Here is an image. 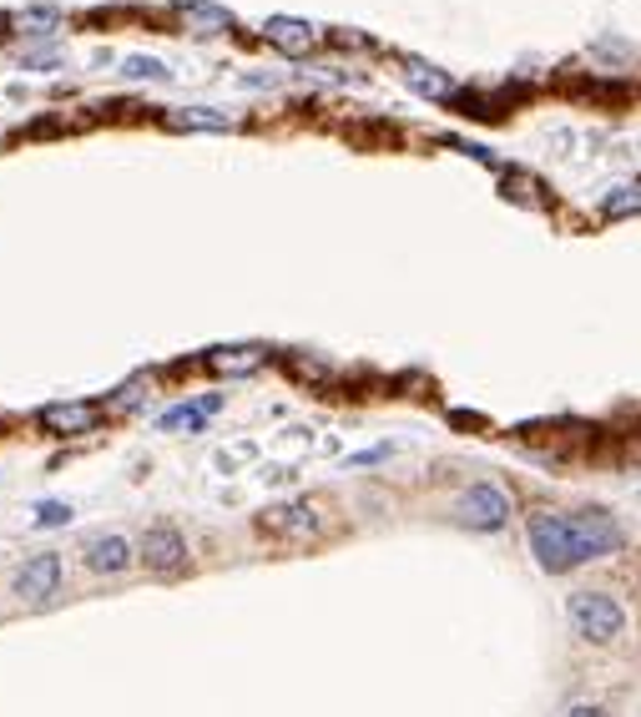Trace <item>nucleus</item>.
I'll return each mask as SVG.
<instances>
[{
	"label": "nucleus",
	"mask_w": 641,
	"mask_h": 717,
	"mask_svg": "<svg viewBox=\"0 0 641 717\" xmlns=\"http://www.w3.org/2000/svg\"><path fill=\"white\" fill-rule=\"evenodd\" d=\"M627 546V531L611 511L586 505V511H541L531 515V556L546 576H566L576 566H591L601 556H617Z\"/></svg>",
	"instance_id": "nucleus-1"
},
{
	"label": "nucleus",
	"mask_w": 641,
	"mask_h": 717,
	"mask_svg": "<svg viewBox=\"0 0 641 717\" xmlns=\"http://www.w3.org/2000/svg\"><path fill=\"white\" fill-rule=\"evenodd\" d=\"M566 617L581 632V642H591V646H617L627 636V607L611 591H576L566 601Z\"/></svg>",
	"instance_id": "nucleus-2"
},
{
	"label": "nucleus",
	"mask_w": 641,
	"mask_h": 717,
	"mask_svg": "<svg viewBox=\"0 0 641 717\" xmlns=\"http://www.w3.org/2000/svg\"><path fill=\"white\" fill-rule=\"evenodd\" d=\"M258 531L278 541H319L329 531V511L319 501H284L258 515Z\"/></svg>",
	"instance_id": "nucleus-3"
},
{
	"label": "nucleus",
	"mask_w": 641,
	"mask_h": 717,
	"mask_svg": "<svg viewBox=\"0 0 641 717\" xmlns=\"http://www.w3.org/2000/svg\"><path fill=\"white\" fill-rule=\"evenodd\" d=\"M455 521L470 531H505L511 526V495L500 491V485H490V480H476L460 495V505H455Z\"/></svg>",
	"instance_id": "nucleus-4"
},
{
	"label": "nucleus",
	"mask_w": 641,
	"mask_h": 717,
	"mask_svg": "<svg viewBox=\"0 0 641 717\" xmlns=\"http://www.w3.org/2000/svg\"><path fill=\"white\" fill-rule=\"evenodd\" d=\"M142 561H147V571H157V576L188 571V541H182L172 526H152L142 536Z\"/></svg>",
	"instance_id": "nucleus-5"
},
{
	"label": "nucleus",
	"mask_w": 641,
	"mask_h": 717,
	"mask_svg": "<svg viewBox=\"0 0 641 717\" xmlns=\"http://www.w3.org/2000/svg\"><path fill=\"white\" fill-rule=\"evenodd\" d=\"M15 591H21V601H31V607H46L61 591V556H51V550L31 556V561L21 566V576H15Z\"/></svg>",
	"instance_id": "nucleus-6"
},
{
	"label": "nucleus",
	"mask_w": 641,
	"mask_h": 717,
	"mask_svg": "<svg viewBox=\"0 0 641 717\" xmlns=\"http://www.w3.org/2000/svg\"><path fill=\"white\" fill-rule=\"evenodd\" d=\"M263 364H268V349H263V344H233V349H213V354H207V370L227 374V379L258 374Z\"/></svg>",
	"instance_id": "nucleus-7"
},
{
	"label": "nucleus",
	"mask_w": 641,
	"mask_h": 717,
	"mask_svg": "<svg viewBox=\"0 0 641 717\" xmlns=\"http://www.w3.org/2000/svg\"><path fill=\"white\" fill-rule=\"evenodd\" d=\"M263 36L274 41L278 51H288V56H303V51L319 46V31L309 21H298V15H274V21L263 25Z\"/></svg>",
	"instance_id": "nucleus-8"
},
{
	"label": "nucleus",
	"mask_w": 641,
	"mask_h": 717,
	"mask_svg": "<svg viewBox=\"0 0 641 717\" xmlns=\"http://www.w3.org/2000/svg\"><path fill=\"white\" fill-rule=\"evenodd\" d=\"M96 419H102L96 405H46L41 409V425H46L51 435H86Z\"/></svg>",
	"instance_id": "nucleus-9"
},
{
	"label": "nucleus",
	"mask_w": 641,
	"mask_h": 717,
	"mask_svg": "<svg viewBox=\"0 0 641 717\" xmlns=\"http://www.w3.org/2000/svg\"><path fill=\"white\" fill-rule=\"evenodd\" d=\"M86 566H92V571H107V576L127 571L131 566V541L127 536H96L92 546H86Z\"/></svg>",
	"instance_id": "nucleus-10"
},
{
	"label": "nucleus",
	"mask_w": 641,
	"mask_h": 717,
	"mask_svg": "<svg viewBox=\"0 0 641 717\" xmlns=\"http://www.w3.org/2000/svg\"><path fill=\"white\" fill-rule=\"evenodd\" d=\"M182 25L192 36H223V31H233V15L223 6H207V0H188L182 6Z\"/></svg>",
	"instance_id": "nucleus-11"
},
{
	"label": "nucleus",
	"mask_w": 641,
	"mask_h": 717,
	"mask_svg": "<svg viewBox=\"0 0 641 717\" xmlns=\"http://www.w3.org/2000/svg\"><path fill=\"white\" fill-rule=\"evenodd\" d=\"M223 409V395H202V399H192V405H178V409H167L162 415V430H202L207 419Z\"/></svg>",
	"instance_id": "nucleus-12"
},
{
	"label": "nucleus",
	"mask_w": 641,
	"mask_h": 717,
	"mask_svg": "<svg viewBox=\"0 0 641 717\" xmlns=\"http://www.w3.org/2000/svg\"><path fill=\"white\" fill-rule=\"evenodd\" d=\"M167 127H178V132H227L233 117L217 107H178V111H167Z\"/></svg>",
	"instance_id": "nucleus-13"
},
{
	"label": "nucleus",
	"mask_w": 641,
	"mask_h": 717,
	"mask_svg": "<svg viewBox=\"0 0 641 717\" xmlns=\"http://www.w3.org/2000/svg\"><path fill=\"white\" fill-rule=\"evenodd\" d=\"M404 82L415 86L419 96H435V101H445V96L455 92V82L440 72V66H429V61H404Z\"/></svg>",
	"instance_id": "nucleus-14"
},
{
	"label": "nucleus",
	"mask_w": 641,
	"mask_h": 717,
	"mask_svg": "<svg viewBox=\"0 0 641 717\" xmlns=\"http://www.w3.org/2000/svg\"><path fill=\"white\" fill-rule=\"evenodd\" d=\"M641 213V182H621L601 197V217H631Z\"/></svg>",
	"instance_id": "nucleus-15"
},
{
	"label": "nucleus",
	"mask_w": 641,
	"mask_h": 717,
	"mask_svg": "<svg viewBox=\"0 0 641 717\" xmlns=\"http://www.w3.org/2000/svg\"><path fill=\"white\" fill-rule=\"evenodd\" d=\"M11 25L21 31V36H51V31H61V11H51V6H31V11H21Z\"/></svg>",
	"instance_id": "nucleus-16"
},
{
	"label": "nucleus",
	"mask_w": 641,
	"mask_h": 717,
	"mask_svg": "<svg viewBox=\"0 0 641 717\" xmlns=\"http://www.w3.org/2000/svg\"><path fill=\"white\" fill-rule=\"evenodd\" d=\"M121 76H127V82H167V66L157 56H127Z\"/></svg>",
	"instance_id": "nucleus-17"
},
{
	"label": "nucleus",
	"mask_w": 641,
	"mask_h": 717,
	"mask_svg": "<svg viewBox=\"0 0 641 717\" xmlns=\"http://www.w3.org/2000/svg\"><path fill=\"white\" fill-rule=\"evenodd\" d=\"M147 395H152V379H127L117 389V399H111V409H137Z\"/></svg>",
	"instance_id": "nucleus-18"
},
{
	"label": "nucleus",
	"mask_w": 641,
	"mask_h": 717,
	"mask_svg": "<svg viewBox=\"0 0 641 717\" xmlns=\"http://www.w3.org/2000/svg\"><path fill=\"white\" fill-rule=\"evenodd\" d=\"M66 521H72V505H61V501L36 505V526H66Z\"/></svg>",
	"instance_id": "nucleus-19"
},
{
	"label": "nucleus",
	"mask_w": 641,
	"mask_h": 717,
	"mask_svg": "<svg viewBox=\"0 0 641 717\" xmlns=\"http://www.w3.org/2000/svg\"><path fill=\"white\" fill-rule=\"evenodd\" d=\"M566 717H611V707H601V703H581V707H570Z\"/></svg>",
	"instance_id": "nucleus-20"
},
{
	"label": "nucleus",
	"mask_w": 641,
	"mask_h": 717,
	"mask_svg": "<svg viewBox=\"0 0 641 717\" xmlns=\"http://www.w3.org/2000/svg\"><path fill=\"white\" fill-rule=\"evenodd\" d=\"M384 454H389V445H380V450H364V454H354L349 465H374V460H384Z\"/></svg>",
	"instance_id": "nucleus-21"
}]
</instances>
